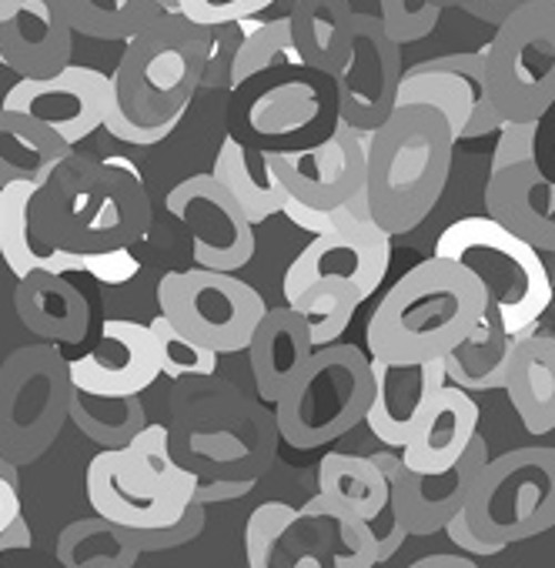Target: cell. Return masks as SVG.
Instances as JSON below:
<instances>
[{
	"instance_id": "cell-20",
	"label": "cell",
	"mask_w": 555,
	"mask_h": 568,
	"mask_svg": "<svg viewBox=\"0 0 555 568\" xmlns=\"http://www.w3.org/2000/svg\"><path fill=\"white\" fill-rule=\"evenodd\" d=\"M369 368H372V402L365 412V425L382 445L402 448L412 428L418 425L422 412L435 398V392L448 385L445 365L442 358L422 365H389L369 358Z\"/></svg>"
},
{
	"instance_id": "cell-13",
	"label": "cell",
	"mask_w": 555,
	"mask_h": 568,
	"mask_svg": "<svg viewBox=\"0 0 555 568\" xmlns=\"http://www.w3.org/2000/svg\"><path fill=\"white\" fill-rule=\"evenodd\" d=\"M402 74V48L385 34L379 14H352V54L332 78L339 121L372 134L395 111Z\"/></svg>"
},
{
	"instance_id": "cell-49",
	"label": "cell",
	"mask_w": 555,
	"mask_h": 568,
	"mask_svg": "<svg viewBox=\"0 0 555 568\" xmlns=\"http://www.w3.org/2000/svg\"><path fill=\"white\" fill-rule=\"evenodd\" d=\"M408 568H478V565L465 555H425V558L412 561Z\"/></svg>"
},
{
	"instance_id": "cell-27",
	"label": "cell",
	"mask_w": 555,
	"mask_h": 568,
	"mask_svg": "<svg viewBox=\"0 0 555 568\" xmlns=\"http://www.w3.org/2000/svg\"><path fill=\"white\" fill-rule=\"evenodd\" d=\"M505 395L525 432H555V338L528 335L515 345L505 372Z\"/></svg>"
},
{
	"instance_id": "cell-43",
	"label": "cell",
	"mask_w": 555,
	"mask_h": 568,
	"mask_svg": "<svg viewBox=\"0 0 555 568\" xmlns=\"http://www.w3.org/2000/svg\"><path fill=\"white\" fill-rule=\"evenodd\" d=\"M204 531V505L201 498H194L184 515L164 528H148V531H134V541L141 551H168V548H181L188 541H194Z\"/></svg>"
},
{
	"instance_id": "cell-37",
	"label": "cell",
	"mask_w": 555,
	"mask_h": 568,
	"mask_svg": "<svg viewBox=\"0 0 555 568\" xmlns=\"http://www.w3.org/2000/svg\"><path fill=\"white\" fill-rule=\"evenodd\" d=\"M302 68V58L292 44V28L289 18H278V21H264L258 28H251L248 34L238 38V48L231 54V68H228V84L241 88L244 81L268 74L274 68Z\"/></svg>"
},
{
	"instance_id": "cell-26",
	"label": "cell",
	"mask_w": 555,
	"mask_h": 568,
	"mask_svg": "<svg viewBox=\"0 0 555 568\" xmlns=\"http://www.w3.org/2000/svg\"><path fill=\"white\" fill-rule=\"evenodd\" d=\"M14 308L21 325L44 342L78 345L88 338L91 308L64 274L34 271L21 277L14 292Z\"/></svg>"
},
{
	"instance_id": "cell-48",
	"label": "cell",
	"mask_w": 555,
	"mask_h": 568,
	"mask_svg": "<svg viewBox=\"0 0 555 568\" xmlns=\"http://www.w3.org/2000/svg\"><path fill=\"white\" fill-rule=\"evenodd\" d=\"M34 545V535H31V528H28V521H24V515L11 525V528H4L0 531V558H4V551H14V548H31Z\"/></svg>"
},
{
	"instance_id": "cell-3",
	"label": "cell",
	"mask_w": 555,
	"mask_h": 568,
	"mask_svg": "<svg viewBox=\"0 0 555 568\" xmlns=\"http://www.w3.org/2000/svg\"><path fill=\"white\" fill-rule=\"evenodd\" d=\"M485 288L455 261L428 257L408 267L369 318V358L422 365L445 358L485 315Z\"/></svg>"
},
{
	"instance_id": "cell-17",
	"label": "cell",
	"mask_w": 555,
	"mask_h": 568,
	"mask_svg": "<svg viewBox=\"0 0 555 568\" xmlns=\"http://www.w3.org/2000/svg\"><path fill=\"white\" fill-rule=\"evenodd\" d=\"M108 98H111L108 74L94 68L68 64L48 78H21L4 94L0 108L34 118L38 124L54 131L68 148H74L78 141L91 138L101 128Z\"/></svg>"
},
{
	"instance_id": "cell-9",
	"label": "cell",
	"mask_w": 555,
	"mask_h": 568,
	"mask_svg": "<svg viewBox=\"0 0 555 568\" xmlns=\"http://www.w3.org/2000/svg\"><path fill=\"white\" fill-rule=\"evenodd\" d=\"M68 362L51 345L18 348L0 365V452L18 468L48 455L71 405Z\"/></svg>"
},
{
	"instance_id": "cell-47",
	"label": "cell",
	"mask_w": 555,
	"mask_h": 568,
	"mask_svg": "<svg viewBox=\"0 0 555 568\" xmlns=\"http://www.w3.org/2000/svg\"><path fill=\"white\" fill-rule=\"evenodd\" d=\"M528 0H468V4L462 8L465 14H472L475 21H482V24H492V28H498L508 14H515L518 8H525Z\"/></svg>"
},
{
	"instance_id": "cell-42",
	"label": "cell",
	"mask_w": 555,
	"mask_h": 568,
	"mask_svg": "<svg viewBox=\"0 0 555 568\" xmlns=\"http://www.w3.org/2000/svg\"><path fill=\"white\" fill-rule=\"evenodd\" d=\"M274 0H174V11L201 28H224L268 11Z\"/></svg>"
},
{
	"instance_id": "cell-7",
	"label": "cell",
	"mask_w": 555,
	"mask_h": 568,
	"mask_svg": "<svg viewBox=\"0 0 555 568\" xmlns=\"http://www.w3.org/2000/svg\"><path fill=\"white\" fill-rule=\"evenodd\" d=\"M468 528L508 548L555 528V448H512L488 458L465 498Z\"/></svg>"
},
{
	"instance_id": "cell-32",
	"label": "cell",
	"mask_w": 555,
	"mask_h": 568,
	"mask_svg": "<svg viewBox=\"0 0 555 568\" xmlns=\"http://www.w3.org/2000/svg\"><path fill=\"white\" fill-rule=\"evenodd\" d=\"M319 495L339 508L349 511L355 518L375 521L389 501H392V488L385 471L365 458V455H345V452H329L319 465Z\"/></svg>"
},
{
	"instance_id": "cell-23",
	"label": "cell",
	"mask_w": 555,
	"mask_h": 568,
	"mask_svg": "<svg viewBox=\"0 0 555 568\" xmlns=\"http://www.w3.org/2000/svg\"><path fill=\"white\" fill-rule=\"evenodd\" d=\"M478 435V405L468 392L455 385H442L428 408L422 412L418 425L412 428L408 442L402 445V465L418 475L445 471L458 462L468 442Z\"/></svg>"
},
{
	"instance_id": "cell-39",
	"label": "cell",
	"mask_w": 555,
	"mask_h": 568,
	"mask_svg": "<svg viewBox=\"0 0 555 568\" xmlns=\"http://www.w3.org/2000/svg\"><path fill=\"white\" fill-rule=\"evenodd\" d=\"M148 328H151V338L158 348L161 375H168V378H208L218 372L221 355H214L211 348H204L194 338H188L184 332H178L164 315H158Z\"/></svg>"
},
{
	"instance_id": "cell-14",
	"label": "cell",
	"mask_w": 555,
	"mask_h": 568,
	"mask_svg": "<svg viewBox=\"0 0 555 568\" xmlns=\"http://www.w3.org/2000/svg\"><path fill=\"white\" fill-rule=\"evenodd\" d=\"M389 264H392V234L382 231L369 211H362L349 224L312 237V244L289 264L282 295L285 302H295L309 284L325 277H342L355 284L362 302H369L385 281Z\"/></svg>"
},
{
	"instance_id": "cell-21",
	"label": "cell",
	"mask_w": 555,
	"mask_h": 568,
	"mask_svg": "<svg viewBox=\"0 0 555 568\" xmlns=\"http://www.w3.org/2000/svg\"><path fill=\"white\" fill-rule=\"evenodd\" d=\"M74 34L51 0H21L0 18V64L21 78H48L71 64Z\"/></svg>"
},
{
	"instance_id": "cell-40",
	"label": "cell",
	"mask_w": 555,
	"mask_h": 568,
	"mask_svg": "<svg viewBox=\"0 0 555 568\" xmlns=\"http://www.w3.org/2000/svg\"><path fill=\"white\" fill-rule=\"evenodd\" d=\"M302 521L299 508L289 501H264L251 511L244 525V561L248 568H271V555L282 541V535Z\"/></svg>"
},
{
	"instance_id": "cell-22",
	"label": "cell",
	"mask_w": 555,
	"mask_h": 568,
	"mask_svg": "<svg viewBox=\"0 0 555 568\" xmlns=\"http://www.w3.org/2000/svg\"><path fill=\"white\" fill-rule=\"evenodd\" d=\"M485 214L538 254H555V181L535 164L492 171L485 184Z\"/></svg>"
},
{
	"instance_id": "cell-5",
	"label": "cell",
	"mask_w": 555,
	"mask_h": 568,
	"mask_svg": "<svg viewBox=\"0 0 555 568\" xmlns=\"http://www.w3.org/2000/svg\"><path fill=\"white\" fill-rule=\"evenodd\" d=\"M432 254L475 274L488 308L512 335L528 338L552 305V281L542 254L488 214L452 221L438 234Z\"/></svg>"
},
{
	"instance_id": "cell-4",
	"label": "cell",
	"mask_w": 555,
	"mask_h": 568,
	"mask_svg": "<svg viewBox=\"0 0 555 568\" xmlns=\"http://www.w3.org/2000/svg\"><path fill=\"white\" fill-rule=\"evenodd\" d=\"M455 138L445 118L422 104H405L369 134L365 204L372 221L395 234L418 227L438 204L452 174Z\"/></svg>"
},
{
	"instance_id": "cell-29",
	"label": "cell",
	"mask_w": 555,
	"mask_h": 568,
	"mask_svg": "<svg viewBox=\"0 0 555 568\" xmlns=\"http://www.w3.org/2000/svg\"><path fill=\"white\" fill-rule=\"evenodd\" d=\"M522 335H512L502 318L485 305V315L478 325L442 358L445 365V382L462 388V392H495L505 385L508 358Z\"/></svg>"
},
{
	"instance_id": "cell-1",
	"label": "cell",
	"mask_w": 555,
	"mask_h": 568,
	"mask_svg": "<svg viewBox=\"0 0 555 568\" xmlns=\"http://www.w3.org/2000/svg\"><path fill=\"white\" fill-rule=\"evenodd\" d=\"M208 51L211 28L164 11L141 34L124 41L101 128L131 148L168 141L204 84Z\"/></svg>"
},
{
	"instance_id": "cell-50",
	"label": "cell",
	"mask_w": 555,
	"mask_h": 568,
	"mask_svg": "<svg viewBox=\"0 0 555 568\" xmlns=\"http://www.w3.org/2000/svg\"><path fill=\"white\" fill-rule=\"evenodd\" d=\"M432 4H438L442 11H445V8H458V11H462V8L468 4V0H432Z\"/></svg>"
},
{
	"instance_id": "cell-2",
	"label": "cell",
	"mask_w": 555,
	"mask_h": 568,
	"mask_svg": "<svg viewBox=\"0 0 555 568\" xmlns=\"http://www.w3.org/2000/svg\"><path fill=\"white\" fill-rule=\"evenodd\" d=\"M151 224V197L131 161L68 154L31 201L34 251L131 247Z\"/></svg>"
},
{
	"instance_id": "cell-28",
	"label": "cell",
	"mask_w": 555,
	"mask_h": 568,
	"mask_svg": "<svg viewBox=\"0 0 555 568\" xmlns=\"http://www.w3.org/2000/svg\"><path fill=\"white\" fill-rule=\"evenodd\" d=\"M352 0H295L289 28L302 68L335 78L352 54Z\"/></svg>"
},
{
	"instance_id": "cell-38",
	"label": "cell",
	"mask_w": 555,
	"mask_h": 568,
	"mask_svg": "<svg viewBox=\"0 0 555 568\" xmlns=\"http://www.w3.org/2000/svg\"><path fill=\"white\" fill-rule=\"evenodd\" d=\"M299 515L302 518H332L339 525L342 548L332 558L335 568H375V565H382L379 561V535L365 518H355L349 511L332 508L322 495H315L309 505H302Z\"/></svg>"
},
{
	"instance_id": "cell-35",
	"label": "cell",
	"mask_w": 555,
	"mask_h": 568,
	"mask_svg": "<svg viewBox=\"0 0 555 568\" xmlns=\"http://www.w3.org/2000/svg\"><path fill=\"white\" fill-rule=\"evenodd\" d=\"M68 418L78 425L84 438H91L101 448H124L131 438L148 425L141 395L128 398H104V395H84L71 392Z\"/></svg>"
},
{
	"instance_id": "cell-44",
	"label": "cell",
	"mask_w": 555,
	"mask_h": 568,
	"mask_svg": "<svg viewBox=\"0 0 555 568\" xmlns=\"http://www.w3.org/2000/svg\"><path fill=\"white\" fill-rule=\"evenodd\" d=\"M532 134H535V121H505L495 134L498 141L492 154V171L532 164Z\"/></svg>"
},
{
	"instance_id": "cell-31",
	"label": "cell",
	"mask_w": 555,
	"mask_h": 568,
	"mask_svg": "<svg viewBox=\"0 0 555 568\" xmlns=\"http://www.w3.org/2000/svg\"><path fill=\"white\" fill-rule=\"evenodd\" d=\"M68 154L71 148L54 131L0 108V187L11 181H34L41 187Z\"/></svg>"
},
{
	"instance_id": "cell-34",
	"label": "cell",
	"mask_w": 555,
	"mask_h": 568,
	"mask_svg": "<svg viewBox=\"0 0 555 568\" xmlns=\"http://www.w3.org/2000/svg\"><path fill=\"white\" fill-rule=\"evenodd\" d=\"M71 34L94 41H131L164 14L154 0H51Z\"/></svg>"
},
{
	"instance_id": "cell-11",
	"label": "cell",
	"mask_w": 555,
	"mask_h": 568,
	"mask_svg": "<svg viewBox=\"0 0 555 568\" xmlns=\"http://www.w3.org/2000/svg\"><path fill=\"white\" fill-rule=\"evenodd\" d=\"M88 501L94 515L131 528H164L184 515V508L198 498V475L188 481H164L151 471L128 445L124 448H101L88 465Z\"/></svg>"
},
{
	"instance_id": "cell-25",
	"label": "cell",
	"mask_w": 555,
	"mask_h": 568,
	"mask_svg": "<svg viewBox=\"0 0 555 568\" xmlns=\"http://www.w3.org/2000/svg\"><path fill=\"white\" fill-rule=\"evenodd\" d=\"M244 352L251 358V375H254V388L261 402L274 405L282 398V392L295 382V375L305 368L315 345H312L305 318L285 305V308L264 312Z\"/></svg>"
},
{
	"instance_id": "cell-51",
	"label": "cell",
	"mask_w": 555,
	"mask_h": 568,
	"mask_svg": "<svg viewBox=\"0 0 555 568\" xmlns=\"http://www.w3.org/2000/svg\"><path fill=\"white\" fill-rule=\"evenodd\" d=\"M18 4H21V0H0V18H8Z\"/></svg>"
},
{
	"instance_id": "cell-30",
	"label": "cell",
	"mask_w": 555,
	"mask_h": 568,
	"mask_svg": "<svg viewBox=\"0 0 555 568\" xmlns=\"http://www.w3.org/2000/svg\"><path fill=\"white\" fill-rule=\"evenodd\" d=\"M211 178L228 191V197L241 207L251 227H258L261 221L274 214H282V204L289 197L282 181L268 168L264 151L251 154L238 138H224V144L218 148Z\"/></svg>"
},
{
	"instance_id": "cell-46",
	"label": "cell",
	"mask_w": 555,
	"mask_h": 568,
	"mask_svg": "<svg viewBox=\"0 0 555 568\" xmlns=\"http://www.w3.org/2000/svg\"><path fill=\"white\" fill-rule=\"evenodd\" d=\"M455 545H458V551H465V555H498V551H505L502 545H495V541H485V538H478L472 528H468V521H465V511H455L448 521H445V528H442Z\"/></svg>"
},
{
	"instance_id": "cell-19",
	"label": "cell",
	"mask_w": 555,
	"mask_h": 568,
	"mask_svg": "<svg viewBox=\"0 0 555 568\" xmlns=\"http://www.w3.org/2000/svg\"><path fill=\"white\" fill-rule=\"evenodd\" d=\"M68 378L71 388L84 395L128 398L148 392L161 378L151 328L128 318H108L98 345L68 362Z\"/></svg>"
},
{
	"instance_id": "cell-12",
	"label": "cell",
	"mask_w": 555,
	"mask_h": 568,
	"mask_svg": "<svg viewBox=\"0 0 555 568\" xmlns=\"http://www.w3.org/2000/svg\"><path fill=\"white\" fill-rule=\"evenodd\" d=\"M422 104L445 118L455 144L498 134L505 118L495 111L485 88V58L475 54H442L408 68L398 81L395 108Z\"/></svg>"
},
{
	"instance_id": "cell-24",
	"label": "cell",
	"mask_w": 555,
	"mask_h": 568,
	"mask_svg": "<svg viewBox=\"0 0 555 568\" xmlns=\"http://www.w3.org/2000/svg\"><path fill=\"white\" fill-rule=\"evenodd\" d=\"M329 74H319V81ZM312 78H285L271 81L268 88H254L241 108L244 124L258 138H289L315 128L325 114L339 118L335 108V81H325V88Z\"/></svg>"
},
{
	"instance_id": "cell-41",
	"label": "cell",
	"mask_w": 555,
	"mask_h": 568,
	"mask_svg": "<svg viewBox=\"0 0 555 568\" xmlns=\"http://www.w3.org/2000/svg\"><path fill=\"white\" fill-rule=\"evenodd\" d=\"M379 21L385 34L398 48H405L425 41L438 28L442 8L432 4V0H379Z\"/></svg>"
},
{
	"instance_id": "cell-53",
	"label": "cell",
	"mask_w": 555,
	"mask_h": 568,
	"mask_svg": "<svg viewBox=\"0 0 555 568\" xmlns=\"http://www.w3.org/2000/svg\"><path fill=\"white\" fill-rule=\"evenodd\" d=\"M0 214H4V194H0Z\"/></svg>"
},
{
	"instance_id": "cell-8",
	"label": "cell",
	"mask_w": 555,
	"mask_h": 568,
	"mask_svg": "<svg viewBox=\"0 0 555 568\" xmlns=\"http://www.w3.org/2000/svg\"><path fill=\"white\" fill-rule=\"evenodd\" d=\"M485 88L505 121H535L555 101V0H528L482 51Z\"/></svg>"
},
{
	"instance_id": "cell-45",
	"label": "cell",
	"mask_w": 555,
	"mask_h": 568,
	"mask_svg": "<svg viewBox=\"0 0 555 568\" xmlns=\"http://www.w3.org/2000/svg\"><path fill=\"white\" fill-rule=\"evenodd\" d=\"M532 164L555 181V101L535 118V134H532Z\"/></svg>"
},
{
	"instance_id": "cell-18",
	"label": "cell",
	"mask_w": 555,
	"mask_h": 568,
	"mask_svg": "<svg viewBox=\"0 0 555 568\" xmlns=\"http://www.w3.org/2000/svg\"><path fill=\"white\" fill-rule=\"evenodd\" d=\"M369 458L385 471L389 488H392V505H395L402 525L408 528V535L425 538V535L442 531L445 521L465 508L472 481L482 471V465L488 462V445L482 435H475L455 465H448L445 471H432V475L408 471L395 452H379Z\"/></svg>"
},
{
	"instance_id": "cell-6",
	"label": "cell",
	"mask_w": 555,
	"mask_h": 568,
	"mask_svg": "<svg viewBox=\"0 0 555 568\" xmlns=\"http://www.w3.org/2000/svg\"><path fill=\"white\" fill-rule=\"evenodd\" d=\"M372 402L369 355L355 345L315 348L295 382L274 402V422L292 448L312 452L365 422Z\"/></svg>"
},
{
	"instance_id": "cell-16",
	"label": "cell",
	"mask_w": 555,
	"mask_h": 568,
	"mask_svg": "<svg viewBox=\"0 0 555 568\" xmlns=\"http://www.w3.org/2000/svg\"><path fill=\"white\" fill-rule=\"evenodd\" d=\"M164 204L188 231L198 267L234 274L254 257V227L211 174H194L174 184Z\"/></svg>"
},
{
	"instance_id": "cell-36",
	"label": "cell",
	"mask_w": 555,
	"mask_h": 568,
	"mask_svg": "<svg viewBox=\"0 0 555 568\" xmlns=\"http://www.w3.org/2000/svg\"><path fill=\"white\" fill-rule=\"evenodd\" d=\"M359 305H362L359 288L352 281H342V277L315 281L295 302H289V308L305 318L315 348L335 345L345 335V328L352 325Z\"/></svg>"
},
{
	"instance_id": "cell-15",
	"label": "cell",
	"mask_w": 555,
	"mask_h": 568,
	"mask_svg": "<svg viewBox=\"0 0 555 568\" xmlns=\"http://www.w3.org/2000/svg\"><path fill=\"white\" fill-rule=\"evenodd\" d=\"M369 134L335 121L325 141L299 151H264L268 168L282 181L289 197L309 207H342L365 187Z\"/></svg>"
},
{
	"instance_id": "cell-33",
	"label": "cell",
	"mask_w": 555,
	"mask_h": 568,
	"mask_svg": "<svg viewBox=\"0 0 555 568\" xmlns=\"http://www.w3.org/2000/svg\"><path fill=\"white\" fill-rule=\"evenodd\" d=\"M138 555L134 531L101 515L71 521L58 535V561L64 568H134Z\"/></svg>"
},
{
	"instance_id": "cell-10",
	"label": "cell",
	"mask_w": 555,
	"mask_h": 568,
	"mask_svg": "<svg viewBox=\"0 0 555 568\" xmlns=\"http://www.w3.org/2000/svg\"><path fill=\"white\" fill-rule=\"evenodd\" d=\"M158 305L178 332L214 355L244 352L268 312L264 298L248 281L208 267L168 271L158 281Z\"/></svg>"
},
{
	"instance_id": "cell-52",
	"label": "cell",
	"mask_w": 555,
	"mask_h": 568,
	"mask_svg": "<svg viewBox=\"0 0 555 568\" xmlns=\"http://www.w3.org/2000/svg\"><path fill=\"white\" fill-rule=\"evenodd\" d=\"M154 4H161L164 11H174V0H154Z\"/></svg>"
}]
</instances>
